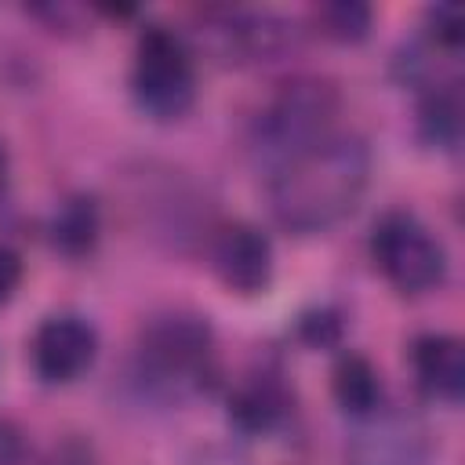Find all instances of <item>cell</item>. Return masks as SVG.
Masks as SVG:
<instances>
[{
  "label": "cell",
  "instance_id": "7c38bea8",
  "mask_svg": "<svg viewBox=\"0 0 465 465\" xmlns=\"http://www.w3.org/2000/svg\"><path fill=\"white\" fill-rule=\"evenodd\" d=\"M316 25L331 40L356 44L371 29V7L367 4H356V0H334V4H323L316 11Z\"/></svg>",
  "mask_w": 465,
  "mask_h": 465
},
{
  "label": "cell",
  "instance_id": "5bb4252c",
  "mask_svg": "<svg viewBox=\"0 0 465 465\" xmlns=\"http://www.w3.org/2000/svg\"><path fill=\"white\" fill-rule=\"evenodd\" d=\"M461 116V105H458V94L454 91H432L429 98H425V105H421V134L436 145H450L454 138H458V120Z\"/></svg>",
  "mask_w": 465,
  "mask_h": 465
},
{
  "label": "cell",
  "instance_id": "30bf717a",
  "mask_svg": "<svg viewBox=\"0 0 465 465\" xmlns=\"http://www.w3.org/2000/svg\"><path fill=\"white\" fill-rule=\"evenodd\" d=\"M331 389L338 407L352 418H367L381 407V378L367 356H356V352L341 356L331 374Z\"/></svg>",
  "mask_w": 465,
  "mask_h": 465
},
{
  "label": "cell",
  "instance_id": "9c48e42d",
  "mask_svg": "<svg viewBox=\"0 0 465 465\" xmlns=\"http://www.w3.org/2000/svg\"><path fill=\"white\" fill-rule=\"evenodd\" d=\"M411 363L429 396L458 403L465 392V345L454 334H421L411 345Z\"/></svg>",
  "mask_w": 465,
  "mask_h": 465
},
{
  "label": "cell",
  "instance_id": "8fae6325",
  "mask_svg": "<svg viewBox=\"0 0 465 465\" xmlns=\"http://www.w3.org/2000/svg\"><path fill=\"white\" fill-rule=\"evenodd\" d=\"M51 232H54V243L65 254H84L94 243V236H98V211H94V203L84 200V196L62 203V211L54 214Z\"/></svg>",
  "mask_w": 465,
  "mask_h": 465
},
{
  "label": "cell",
  "instance_id": "e0dca14e",
  "mask_svg": "<svg viewBox=\"0 0 465 465\" xmlns=\"http://www.w3.org/2000/svg\"><path fill=\"white\" fill-rule=\"evenodd\" d=\"M18 283H22V258L0 240V305L15 294Z\"/></svg>",
  "mask_w": 465,
  "mask_h": 465
},
{
  "label": "cell",
  "instance_id": "7a4b0ae2",
  "mask_svg": "<svg viewBox=\"0 0 465 465\" xmlns=\"http://www.w3.org/2000/svg\"><path fill=\"white\" fill-rule=\"evenodd\" d=\"M334 116H338V91L327 80L302 76L283 84L254 120V131H251L254 160L272 174L298 153L331 138Z\"/></svg>",
  "mask_w": 465,
  "mask_h": 465
},
{
  "label": "cell",
  "instance_id": "8992f818",
  "mask_svg": "<svg viewBox=\"0 0 465 465\" xmlns=\"http://www.w3.org/2000/svg\"><path fill=\"white\" fill-rule=\"evenodd\" d=\"M356 421L360 425L345 443V465H429L432 440L421 418L378 407Z\"/></svg>",
  "mask_w": 465,
  "mask_h": 465
},
{
  "label": "cell",
  "instance_id": "2e32d148",
  "mask_svg": "<svg viewBox=\"0 0 465 465\" xmlns=\"http://www.w3.org/2000/svg\"><path fill=\"white\" fill-rule=\"evenodd\" d=\"M302 334H305L312 345H331V341H338L341 323H338L334 312H312V316L302 320Z\"/></svg>",
  "mask_w": 465,
  "mask_h": 465
},
{
  "label": "cell",
  "instance_id": "ba28073f",
  "mask_svg": "<svg viewBox=\"0 0 465 465\" xmlns=\"http://www.w3.org/2000/svg\"><path fill=\"white\" fill-rule=\"evenodd\" d=\"M222 283L236 294H258L272 280V243L247 222L225 225L211 247Z\"/></svg>",
  "mask_w": 465,
  "mask_h": 465
},
{
  "label": "cell",
  "instance_id": "4fadbf2b",
  "mask_svg": "<svg viewBox=\"0 0 465 465\" xmlns=\"http://www.w3.org/2000/svg\"><path fill=\"white\" fill-rule=\"evenodd\" d=\"M229 414L240 429L247 432H262L276 421L280 414V396L269 385H243L232 400H229Z\"/></svg>",
  "mask_w": 465,
  "mask_h": 465
},
{
  "label": "cell",
  "instance_id": "277c9868",
  "mask_svg": "<svg viewBox=\"0 0 465 465\" xmlns=\"http://www.w3.org/2000/svg\"><path fill=\"white\" fill-rule=\"evenodd\" d=\"M131 87L138 105L156 120H174L193 105V94H196L193 58L171 29L149 25L138 36Z\"/></svg>",
  "mask_w": 465,
  "mask_h": 465
},
{
  "label": "cell",
  "instance_id": "6da1fadb",
  "mask_svg": "<svg viewBox=\"0 0 465 465\" xmlns=\"http://www.w3.org/2000/svg\"><path fill=\"white\" fill-rule=\"evenodd\" d=\"M371 153L356 134H331L269 174L272 218L291 232H327L367 193Z\"/></svg>",
  "mask_w": 465,
  "mask_h": 465
},
{
  "label": "cell",
  "instance_id": "5b68a950",
  "mask_svg": "<svg viewBox=\"0 0 465 465\" xmlns=\"http://www.w3.org/2000/svg\"><path fill=\"white\" fill-rule=\"evenodd\" d=\"M211 363V331L200 316H160L142 338V367L160 385H196Z\"/></svg>",
  "mask_w": 465,
  "mask_h": 465
},
{
  "label": "cell",
  "instance_id": "d6986e66",
  "mask_svg": "<svg viewBox=\"0 0 465 465\" xmlns=\"http://www.w3.org/2000/svg\"><path fill=\"white\" fill-rule=\"evenodd\" d=\"M0 465H22V436L0 421Z\"/></svg>",
  "mask_w": 465,
  "mask_h": 465
},
{
  "label": "cell",
  "instance_id": "9a60e30c",
  "mask_svg": "<svg viewBox=\"0 0 465 465\" xmlns=\"http://www.w3.org/2000/svg\"><path fill=\"white\" fill-rule=\"evenodd\" d=\"M429 22H432V36L443 47H458L461 44V36H465V15H461V7L440 4V7L429 11Z\"/></svg>",
  "mask_w": 465,
  "mask_h": 465
},
{
  "label": "cell",
  "instance_id": "ac0fdd59",
  "mask_svg": "<svg viewBox=\"0 0 465 465\" xmlns=\"http://www.w3.org/2000/svg\"><path fill=\"white\" fill-rule=\"evenodd\" d=\"M47 465H98V458H94V450H91L87 443H80V440H62V443H54Z\"/></svg>",
  "mask_w": 465,
  "mask_h": 465
},
{
  "label": "cell",
  "instance_id": "3957f363",
  "mask_svg": "<svg viewBox=\"0 0 465 465\" xmlns=\"http://www.w3.org/2000/svg\"><path fill=\"white\" fill-rule=\"evenodd\" d=\"M371 258L381 269V276L403 294H425L440 287L447 276L443 243L411 211H389L374 222Z\"/></svg>",
  "mask_w": 465,
  "mask_h": 465
},
{
  "label": "cell",
  "instance_id": "52a82bcc",
  "mask_svg": "<svg viewBox=\"0 0 465 465\" xmlns=\"http://www.w3.org/2000/svg\"><path fill=\"white\" fill-rule=\"evenodd\" d=\"M29 356H33V371L47 385H65L76 381L84 371H91L98 356V334L80 316H51L36 327Z\"/></svg>",
  "mask_w": 465,
  "mask_h": 465
},
{
  "label": "cell",
  "instance_id": "ffe728a7",
  "mask_svg": "<svg viewBox=\"0 0 465 465\" xmlns=\"http://www.w3.org/2000/svg\"><path fill=\"white\" fill-rule=\"evenodd\" d=\"M0 174H4V149H0Z\"/></svg>",
  "mask_w": 465,
  "mask_h": 465
}]
</instances>
